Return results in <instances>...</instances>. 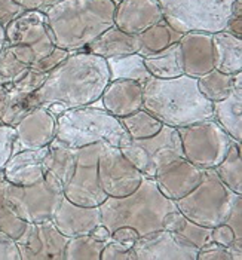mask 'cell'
<instances>
[{"instance_id": "7", "label": "cell", "mask_w": 242, "mask_h": 260, "mask_svg": "<svg viewBox=\"0 0 242 260\" xmlns=\"http://www.w3.org/2000/svg\"><path fill=\"white\" fill-rule=\"evenodd\" d=\"M163 20L176 31H223L232 17L233 0H158Z\"/></svg>"}, {"instance_id": "25", "label": "cell", "mask_w": 242, "mask_h": 260, "mask_svg": "<svg viewBox=\"0 0 242 260\" xmlns=\"http://www.w3.org/2000/svg\"><path fill=\"white\" fill-rule=\"evenodd\" d=\"M214 69L226 73L236 75L242 72V39L227 31H217L213 35Z\"/></svg>"}, {"instance_id": "50", "label": "cell", "mask_w": 242, "mask_h": 260, "mask_svg": "<svg viewBox=\"0 0 242 260\" xmlns=\"http://www.w3.org/2000/svg\"><path fill=\"white\" fill-rule=\"evenodd\" d=\"M224 31L242 39V17H230L224 27Z\"/></svg>"}, {"instance_id": "18", "label": "cell", "mask_w": 242, "mask_h": 260, "mask_svg": "<svg viewBox=\"0 0 242 260\" xmlns=\"http://www.w3.org/2000/svg\"><path fill=\"white\" fill-rule=\"evenodd\" d=\"M162 20L163 14L158 0L116 2L115 25L128 35H140Z\"/></svg>"}, {"instance_id": "44", "label": "cell", "mask_w": 242, "mask_h": 260, "mask_svg": "<svg viewBox=\"0 0 242 260\" xmlns=\"http://www.w3.org/2000/svg\"><path fill=\"white\" fill-rule=\"evenodd\" d=\"M22 12H25V9L17 0H0V25L6 27Z\"/></svg>"}, {"instance_id": "1", "label": "cell", "mask_w": 242, "mask_h": 260, "mask_svg": "<svg viewBox=\"0 0 242 260\" xmlns=\"http://www.w3.org/2000/svg\"><path fill=\"white\" fill-rule=\"evenodd\" d=\"M110 82L107 61L86 51L70 55L54 69L34 92L39 106L61 104L65 110L98 103Z\"/></svg>"}, {"instance_id": "17", "label": "cell", "mask_w": 242, "mask_h": 260, "mask_svg": "<svg viewBox=\"0 0 242 260\" xmlns=\"http://www.w3.org/2000/svg\"><path fill=\"white\" fill-rule=\"evenodd\" d=\"M203 177V170L198 168L186 158L168 162L153 177L159 190L172 201H177L190 193Z\"/></svg>"}, {"instance_id": "28", "label": "cell", "mask_w": 242, "mask_h": 260, "mask_svg": "<svg viewBox=\"0 0 242 260\" xmlns=\"http://www.w3.org/2000/svg\"><path fill=\"white\" fill-rule=\"evenodd\" d=\"M39 107L34 94L9 86L0 101V125L15 126L28 112Z\"/></svg>"}, {"instance_id": "31", "label": "cell", "mask_w": 242, "mask_h": 260, "mask_svg": "<svg viewBox=\"0 0 242 260\" xmlns=\"http://www.w3.org/2000/svg\"><path fill=\"white\" fill-rule=\"evenodd\" d=\"M106 61H107V67L110 73V80H135L143 85L146 80L152 78V75L149 73L144 64V57L139 52L129 54L125 57H118V58H109Z\"/></svg>"}, {"instance_id": "40", "label": "cell", "mask_w": 242, "mask_h": 260, "mask_svg": "<svg viewBox=\"0 0 242 260\" xmlns=\"http://www.w3.org/2000/svg\"><path fill=\"white\" fill-rule=\"evenodd\" d=\"M100 260H137L132 247H126L122 242L112 240L106 242Z\"/></svg>"}, {"instance_id": "32", "label": "cell", "mask_w": 242, "mask_h": 260, "mask_svg": "<svg viewBox=\"0 0 242 260\" xmlns=\"http://www.w3.org/2000/svg\"><path fill=\"white\" fill-rule=\"evenodd\" d=\"M219 179L235 193L242 195V146L241 141H233L224 159L214 168Z\"/></svg>"}, {"instance_id": "19", "label": "cell", "mask_w": 242, "mask_h": 260, "mask_svg": "<svg viewBox=\"0 0 242 260\" xmlns=\"http://www.w3.org/2000/svg\"><path fill=\"white\" fill-rule=\"evenodd\" d=\"M182 51L184 75L198 79L214 69L213 35L203 31H189L179 40Z\"/></svg>"}, {"instance_id": "26", "label": "cell", "mask_w": 242, "mask_h": 260, "mask_svg": "<svg viewBox=\"0 0 242 260\" xmlns=\"http://www.w3.org/2000/svg\"><path fill=\"white\" fill-rule=\"evenodd\" d=\"M144 64L149 73L152 75V78L156 79H174L184 75L182 51L179 42L169 45L168 48L162 49L159 52L144 57Z\"/></svg>"}, {"instance_id": "47", "label": "cell", "mask_w": 242, "mask_h": 260, "mask_svg": "<svg viewBox=\"0 0 242 260\" xmlns=\"http://www.w3.org/2000/svg\"><path fill=\"white\" fill-rule=\"evenodd\" d=\"M140 238V235L137 234L135 229L129 228V226H123V228H119L116 229L113 234H112V240L118 241V242H122L123 245L126 247H132L134 242Z\"/></svg>"}, {"instance_id": "13", "label": "cell", "mask_w": 242, "mask_h": 260, "mask_svg": "<svg viewBox=\"0 0 242 260\" xmlns=\"http://www.w3.org/2000/svg\"><path fill=\"white\" fill-rule=\"evenodd\" d=\"M21 260H64L68 237L62 235L52 220L27 223L15 240Z\"/></svg>"}, {"instance_id": "10", "label": "cell", "mask_w": 242, "mask_h": 260, "mask_svg": "<svg viewBox=\"0 0 242 260\" xmlns=\"http://www.w3.org/2000/svg\"><path fill=\"white\" fill-rule=\"evenodd\" d=\"M119 149L146 177H155L168 162L184 158L179 131L168 125L149 139H129Z\"/></svg>"}, {"instance_id": "51", "label": "cell", "mask_w": 242, "mask_h": 260, "mask_svg": "<svg viewBox=\"0 0 242 260\" xmlns=\"http://www.w3.org/2000/svg\"><path fill=\"white\" fill-rule=\"evenodd\" d=\"M92 238H95L97 241H101V242H109V241H112V232L102 224V223H100L98 226H95L94 228V231L89 234Z\"/></svg>"}, {"instance_id": "39", "label": "cell", "mask_w": 242, "mask_h": 260, "mask_svg": "<svg viewBox=\"0 0 242 260\" xmlns=\"http://www.w3.org/2000/svg\"><path fill=\"white\" fill-rule=\"evenodd\" d=\"M68 55H70V52H68L67 49H62V48L55 46L48 55H45L41 60L34 61L30 67L34 69V70H38V72H42V73H51V72H52L54 69H57Z\"/></svg>"}, {"instance_id": "38", "label": "cell", "mask_w": 242, "mask_h": 260, "mask_svg": "<svg viewBox=\"0 0 242 260\" xmlns=\"http://www.w3.org/2000/svg\"><path fill=\"white\" fill-rule=\"evenodd\" d=\"M15 143V128L9 125H0V176L14 153Z\"/></svg>"}, {"instance_id": "21", "label": "cell", "mask_w": 242, "mask_h": 260, "mask_svg": "<svg viewBox=\"0 0 242 260\" xmlns=\"http://www.w3.org/2000/svg\"><path fill=\"white\" fill-rule=\"evenodd\" d=\"M48 146L39 149H25L12 153L5 170L3 177L11 184L30 186L41 181L48 173L45 165V156Z\"/></svg>"}, {"instance_id": "22", "label": "cell", "mask_w": 242, "mask_h": 260, "mask_svg": "<svg viewBox=\"0 0 242 260\" xmlns=\"http://www.w3.org/2000/svg\"><path fill=\"white\" fill-rule=\"evenodd\" d=\"M101 107L116 118H125L143 107V85L135 80H110L100 99Z\"/></svg>"}, {"instance_id": "8", "label": "cell", "mask_w": 242, "mask_h": 260, "mask_svg": "<svg viewBox=\"0 0 242 260\" xmlns=\"http://www.w3.org/2000/svg\"><path fill=\"white\" fill-rule=\"evenodd\" d=\"M6 197L21 220L39 223L52 220L64 200V186L55 176L46 173L41 181L30 186H17L8 181Z\"/></svg>"}, {"instance_id": "5", "label": "cell", "mask_w": 242, "mask_h": 260, "mask_svg": "<svg viewBox=\"0 0 242 260\" xmlns=\"http://www.w3.org/2000/svg\"><path fill=\"white\" fill-rule=\"evenodd\" d=\"M55 139L79 149L95 143L121 147L129 140L121 119L94 104L67 109L57 116Z\"/></svg>"}, {"instance_id": "35", "label": "cell", "mask_w": 242, "mask_h": 260, "mask_svg": "<svg viewBox=\"0 0 242 260\" xmlns=\"http://www.w3.org/2000/svg\"><path fill=\"white\" fill-rule=\"evenodd\" d=\"M104 242L91 235H79L68 238L64 248V260H100Z\"/></svg>"}, {"instance_id": "33", "label": "cell", "mask_w": 242, "mask_h": 260, "mask_svg": "<svg viewBox=\"0 0 242 260\" xmlns=\"http://www.w3.org/2000/svg\"><path fill=\"white\" fill-rule=\"evenodd\" d=\"M201 94L211 103L224 100L235 88V75H226L216 69L198 78Z\"/></svg>"}, {"instance_id": "43", "label": "cell", "mask_w": 242, "mask_h": 260, "mask_svg": "<svg viewBox=\"0 0 242 260\" xmlns=\"http://www.w3.org/2000/svg\"><path fill=\"white\" fill-rule=\"evenodd\" d=\"M224 224H227L233 231L235 241L238 244H242V195L236 198L227 219L224 220Z\"/></svg>"}, {"instance_id": "52", "label": "cell", "mask_w": 242, "mask_h": 260, "mask_svg": "<svg viewBox=\"0 0 242 260\" xmlns=\"http://www.w3.org/2000/svg\"><path fill=\"white\" fill-rule=\"evenodd\" d=\"M232 17H242V0H233Z\"/></svg>"}, {"instance_id": "12", "label": "cell", "mask_w": 242, "mask_h": 260, "mask_svg": "<svg viewBox=\"0 0 242 260\" xmlns=\"http://www.w3.org/2000/svg\"><path fill=\"white\" fill-rule=\"evenodd\" d=\"M146 176L121 152L119 147L104 143L98 158V179L107 197L122 198L132 193Z\"/></svg>"}, {"instance_id": "36", "label": "cell", "mask_w": 242, "mask_h": 260, "mask_svg": "<svg viewBox=\"0 0 242 260\" xmlns=\"http://www.w3.org/2000/svg\"><path fill=\"white\" fill-rule=\"evenodd\" d=\"M6 186H8V181L2 174L0 176V231L8 234L14 240H17L24 232L27 223L21 220L15 214V211L12 210L6 197Z\"/></svg>"}, {"instance_id": "9", "label": "cell", "mask_w": 242, "mask_h": 260, "mask_svg": "<svg viewBox=\"0 0 242 260\" xmlns=\"http://www.w3.org/2000/svg\"><path fill=\"white\" fill-rule=\"evenodd\" d=\"M177 131L184 158L201 170L216 168L235 141L213 118L177 128Z\"/></svg>"}, {"instance_id": "6", "label": "cell", "mask_w": 242, "mask_h": 260, "mask_svg": "<svg viewBox=\"0 0 242 260\" xmlns=\"http://www.w3.org/2000/svg\"><path fill=\"white\" fill-rule=\"evenodd\" d=\"M238 197L241 195L232 192L211 168L203 170L201 183L176 201V207L187 219L213 229L224 223Z\"/></svg>"}, {"instance_id": "24", "label": "cell", "mask_w": 242, "mask_h": 260, "mask_svg": "<svg viewBox=\"0 0 242 260\" xmlns=\"http://www.w3.org/2000/svg\"><path fill=\"white\" fill-rule=\"evenodd\" d=\"M140 51L139 35H128L119 30L116 25H112L97 39H94L86 48V52L101 57L104 60L125 57Z\"/></svg>"}, {"instance_id": "4", "label": "cell", "mask_w": 242, "mask_h": 260, "mask_svg": "<svg viewBox=\"0 0 242 260\" xmlns=\"http://www.w3.org/2000/svg\"><path fill=\"white\" fill-rule=\"evenodd\" d=\"M101 223L113 234L116 229L129 226L140 237L163 229V221L177 211L176 201L166 198L153 177H144L140 186L122 198L107 197L100 205Z\"/></svg>"}, {"instance_id": "11", "label": "cell", "mask_w": 242, "mask_h": 260, "mask_svg": "<svg viewBox=\"0 0 242 260\" xmlns=\"http://www.w3.org/2000/svg\"><path fill=\"white\" fill-rule=\"evenodd\" d=\"M102 146L104 143H95L76 149V167L70 181L64 186V197L68 201L85 207H100L107 200L98 179Z\"/></svg>"}, {"instance_id": "23", "label": "cell", "mask_w": 242, "mask_h": 260, "mask_svg": "<svg viewBox=\"0 0 242 260\" xmlns=\"http://www.w3.org/2000/svg\"><path fill=\"white\" fill-rule=\"evenodd\" d=\"M213 119L235 141H242V72L235 75V88L222 101L213 103Z\"/></svg>"}, {"instance_id": "46", "label": "cell", "mask_w": 242, "mask_h": 260, "mask_svg": "<svg viewBox=\"0 0 242 260\" xmlns=\"http://www.w3.org/2000/svg\"><path fill=\"white\" fill-rule=\"evenodd\" d=\"M211 241H214L217 244H222V245H226V247H229L232 242H236L233 231L227 224H224V223L211 229Z\"/></svg>"}, {"instance_id": "2", "label": "cell", "mask_w": 242, "mask_h": 260, "mask_svg": "<svg viewBox=\"0 0 242 260\" xmlns=\"http://www.w3.org/2000/svg\"><path fill=\"white\" fill-rule=\"evenodd\" d=\"M115 0H61L45 15L55 46L78 52L115 25Z\"/></svg>"}, {"instance_id": "3", "label": "cell", "mask_w": 242, "mask_h": 260, "mask_svg": "<svg viewBox=\"0 0 242 260\" xmlns=\"http://www.w3.org/2000/svg\"><path fill=\"white\" fill-rule=\"evenodd\" d=\"M143 109L172 128L213 118V103L201 94L198 80L187 75L174 79L146 80L143 83Z\"/></svg>"}, {"instance_id": "29", "label": "cell", "mask_w": 242, "mask_h": 260, "mask_svg": "<svg viewBox=\"0 0 242 260\" xmlns=\"http://www.w3.org/2000/svg\"><path fill=\"white\" fill-rule=\"evenodd\" d=\"M163 229L174 232L176 235L187 241L189 244L195 245L196 248H201L211 241V228H205L187 219L179 210L166 216L163 221Z\"/></svg>"}, {"instance_id": "54", "label": "cell", "mask_w": 242, "mask_h": 260, "mask_svg": "<svg viewBox=\"0 0 242 260\" xmlns=\"http://www.w3.org/2000/svg\"><path fill=\"white\" fill-rule=\"evenodd\" d=\"M6 89H8L6 86H2V85H0V101H2V99H3V95H5V92H6Z\"/></svg>"}, {"instance_id": "45", "label": "cell", "mask_w": 242, "mask_h": 260, "mask_svg": "<svg viewBox=\"0 0 242 260\" xmlns=\"http://www.w3.org/2000/svg\"><path fill=\"white\" fill-rule=\"evenodd\" d=\"M0 260H21L15 240L2 231H0Z\"/></svg>"}, {"instance_id": "27", "label": "cell", "mask_w": 242, "mask_h": 260, "mask_svg": "<svg viewBox=\"0 0 242 260\" xmlns=\"http://www.w3.org/2000/svg\"><path fill=\"white\" fill-rule=\"evenodd\" d=\"M45 165L48 173L55 176L61 184L65 186L72 179L76 167V149L58 139H54L48 144Z\"/></svg>"}, {"instance_id": "30", "label": "cell", "mask_w": 242, "mask_h": 260, "mask_svg": "<svg viewBox=\"0 0 242 260\" xmlns=\"http://www.w3.org/2000/svg\"><path fill=\"white\" fill-rule=\"evenodd\" d=\"M182 33L176 31L165 20L159 21L158 24L149 27L143 33L139 35L140 38V51L139 54L147 57L150 54L159 52L162 49L168 48L172 43H177L182 39Z\"/></svg>"}, {"instance_id": "15", "label": "cell", "mask_w": 242, "mask_h": 260, "mask_svg": "<svg viewBox=\"0 0 242 260\" xmlns=\"http://www.w3.org/2000/svg\"><path fill=\"white\" fill-rule=\"evenodd\" d=\"M132 250L137 260H196L199 248L171 231L159 229L140 237Z\"/></svg>"}, {"instance_id": "42", "label": "cell", "mask_w": 242, "mask_h": 260, "mask_svg": "<svg viewBox=\"0 0 242 260\" xmlns=\"http://www.w3.org/2000/svg\"><path fill=\"white\" fill-rule=\"evenodd\" d=\"M48 75H49V73H42V72H38V70H34V69L30 67L28 72L25 73V76H24L22 79L18 80L15 85H12V86L18 88V89L24 91V92L34 94V92L41 88L42 85L45 83Z\"/></svg>"}, {"instance_id": "41", "label": "cell", "mask_w": 242, "mask_h": 260, "mask_svg": "<svg viewBox=\"0 0 242 260\" xmlns=\"http://www.w3.org/2000/svg\"><path fill=\"white\" fill-rule=\"evenodd\" d=\"M196 260H233L229 247L210 241L199 248Z\"/></svg>"}, {"instance_id": "37", "label": "cell", "mask_w": 242, "mask_h": 260, "mask_svg": "<svg viewBox=\"0 0 242 260\" xmlns=\"http://www.w3.org/2000/svg\"><path fill=\"white\" fill-rule=\"evenodd\" d=\"M28 69L30 66H25L20 60H17L8 46H5L0 51V85L2 86L9 88L15 85L18 80L25 76Z\"/></svg>"}, {"instance_id": "55", "label": "cell", "mask_w": 242, "mask_h": 260, "mask_svg": "<svg viewBox=\"0 0 242 260\" xmlns=\"http://www.w3.org/2000/svg\"><path fill=\"white\" fill-rule=\"evenodd\" d=\"M115 2H119V0H115Z\"/></svg>"}, {"instance_id": "48", "label": "cell", "mask_w": 242, "mask_h": 260, "mask_svg": "<svg viewBox=\"0 0 242 260\" xmlns=\"http://www.w3.org/2000/svg\"><path fill=\"white\" fill-rule=\"evenodd\" d=\"M11 49V52L15 55L17 60H20L25 66H31L36 61V54L34 51L27 46V45H14V46H8Z\"/></svg>"}, {"instance_id": "34", "label": "cell", "mask_w": 242, "mask_h": 260, "mask_svg": "<svg viewBox=\"0 0 242 260\" xmlns=\"http://www.w3.org/2000/svg\"><path fill=\"white\" fill-rule=\"evenodd\" d=\"M121 123L128 133L129 139H149L158 134L163 126L161 120L156 119L143 107L125 118H121Z\"/></svg>"}, {"instance_id": "14", "label": "cell", "mask_w": 242, "mask_h": 260, "mask_svg": "<svg viewBox=\"0 0 242 260\" xmlns=\"http://www.w3.org/2000/svg\"><path fill=\"white\" fill-rule=\"evenodd\" d=\"M5 46H30L36 54V61L48 55L55 48L52 31L48 25L45 12L42 11L22 12L18 18L5 27Z\"/></svg>"}, {"instance_id": "16", "label": "cell", "mask_w": 242, "mask_h": 260, "mask_svg": "<svg viewBox=\"0 0 242 260\" xmlns=\"http://www.w3.org/2000/svg\"><path fill=\"white\" fill-rule=\"evenodd\" d=\"M14 128V153L25 149H39L48 146L55 139L57 116L51 113L46 107L39 106L28 112Z\"/></svg>"}, {"instance_id": "20", "label": "cell", "mask_w": 242, "mask_h": 260, "mask_svg": "<svg viewBox=\"0 0 242 260\" xmlns=\"http://www.w3.org/2000/svg\"><path fill=\"white\" fill-rule=\"evenodd\" d=\"M52 221L61 234L68 238L89 235L94 228L101 223V210L100 207L78 205L64 197Z\"/></svg>"}, {"instance_id": "53", "label": "cell", "mask_w": 242, "mask_h": 260, "mask_svg": "<svg viewBox=\"0 0 242 260\" xmlns=\"http://www.w3.org/2000/svg\"><path fill=\"white\" fill-rule=\"evenodd\" d=\"M5 43H6V39H5V27L0 25V51L5 48Z\"/></svg>"}, {"instance_id": "49", "label": "cell", "mask_w": 242, "mask_h": 260, "mask_svg": "<svg viewBox=\"0 0 242 260\" xmlns=\"http://www.w3.org/2000/svg\"><path fill=\"white\" fill-rule=\"evenodd\" d=\"M25 11H42L46 12L51 6L61 0H17Z\"/></svg>"}]
</instances>
